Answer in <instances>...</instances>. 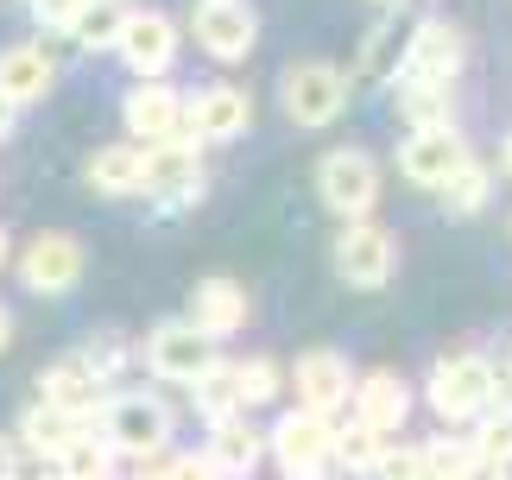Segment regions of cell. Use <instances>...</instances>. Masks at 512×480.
I'll list each match as a JSON object with an SVG mask.
<instances>
[{
	"label": "cell",
	"instance_id": "cell-1",
	"mask_svg": "<svg viewBox=\"0 0 512 480\" xmlns=\"http://www.w3.org/2000/svg\"><path fill=\"white\" fill-rule=\"evenodd\" d=\"M494 367L481 354H456V360H437L430 373V405H437L443 424H462V417H481L487 398H494Z\"/></svg>",
	"mask_w": 512,
	"mask_h": 480
},
{
	"label": "cell",
	"instance_id": "cell-2",
	"mask_svg": "<svg viewBox=\"0 0 512 480\" xmlns=\"http://www.w3.org/2000/svg\"><path fill=\"white\" fill-rule=\"evenodd\" d=\"M317 190H323V203L336 209V215L367 222V209L380 203V165H373L367 152L342 146V152H329L323 165H317Z\"/></svg>",
	"mask_w": 512,
	"mask_h": 480
},
{
	"label": "cell",
	"instance_id": "cell-3",
	"mask_svg": "<svg viewBox=\"0 0 512 480\" xmlns=\"http://www.w3.org/2000/svg\"><path fill=\"white\" fill-rule=\"evenodd\" d=\"M348 108V76L336 64H291L285 70V114L298 127H329Z\"/></svg>",
	"mask_w": 512,
	"mask_h": 480
},
{
	"label": "cell",
	"instance_id": "cell-4",
	"mask_svg": "<svg viewBox=\"0 0 512 480\" xmlns=\"http://www.w3.org/2000/svg\"><path fill=\"white\" fill-rule=\"evenodd\" d=\"M266 443H272V455H279V468L291 480H317L329 462H336V430H329L323 417H304V411L279 417V430H272Z\"/></svg>",
	"mask_w": 512,
	"mask_h": 480
},
{
	"label": "cell",
	"instance_id": "cell-5",
	"mask_svg": "<svg viewBox=\"0 0 512 480\" xmlns=\"http://www.w3.org/2000/svg\"><path fill=\"white\" fill-rule=\"evenodd\" d=\"M171 443V411L146 392H127L108 405V449L114 455H159Z\"/></svg>",
	"mask_w": 512,
	"mask_h": 480
},
{
	"label": "cell",
	"instance_id": "cell-6",
	"mask_svg": "<svg viewBox=\"0 0 512 480\" xmlns=\"http://www.w3.org/2000/svg\"><path fill=\"white\" fill-rule=\"evenodd\" d=\"M392 266H399V247H392V234L386 228H373V222H348L342 240H336V272L348 278L354 291H380Z\"/></svg>",
	"mask_w": 512,
	"mask_h": 480
},
{
	"label": "cell",
	"instance_id": "cell-7",
	"mask_svg": "<svg viewBox=\"0 0 512 480\" xmlns=\"http://www.w3.org/2000/svg\"><path fill=\"white\" fill-rule=\"evenodd\" d=\"M114 367V354H64L57 367H45L38 392H45L51 411H76V417H95V398H102V373Z\"/></svg>",
	"mask_w": 512,
	"mask_h": 480
},
{
	"label": "cell",
	"instance_id": "cell-8",
	"mask_svg": "<svg viewBox=\"0 0 512 480\" xmlns=\"http://www.w3.org/2000/svg\"><path fill=\"white\" fill-rule=\"evenodd\" d=\"M196 38H203L209 57L241 64L253 51V38H260V19H253L247 0H196Z\"/></svg>",
	"mask_w": 512,
	"mask_h": 480
},
{
	"label": "cell",
	"instance_id": "cell-9",
	"mask_svg": "<svg viewBox=\"0 0 512 480\" xmlns=\"http://www.w3.org/2000/svg\"><path fill=\"white\" fill-rule=\"evenodd\" d=\"M114 51L127 57V70L140 76V83H159V76L171 70V57H177V26L165 13H127Z\"/></svg>",
	"mask_w": 512,
	"mask_h": 480
},
{
	"label": "cell",
	"instance_id": "cell-10",
	"mask_svg": "<svg viewBox=\"0 0 512 480\" xmlns=\"http://www.w3.org/2000/svg\"><path fill=\"white\" fill-rule=\"evenodd\" d=\"M348 398H354V379H348V360L342 354H329V348H310L298 360V411L304 417H336L348 411Z\"/></svg>",
	"mask_w": 512,
	"mask_h": 480
},
{
	"label": "cell",
	"instance_id": "cell-11",
	"mask_svg": "<svg viewBox=\"0 0 512 480\" xmlns=\"http://www.w3.org/2000/svg\"><path fill=\"white\" fill-rule=\"evenodd\" d=\"M146 360L159 379H177V386H196L209 367H215V342H203L190 323H159L146 342Z\"/></svg>",
	"mask_w": 512,
	"mask_h": 480
},
{
	"label": "cell",
	"instance_id": "cell-12",
	"mask_svg": "<svg viewBox=\"0 0 512 480\" xmlns=\"http://www.w3.org/2000/svg\"><path fill=\"white\" fill-rule=\"evenodd\" d=\"M19 278H26V291L64 297L83 278V240L76 234H38L26 247V259H19Z\"/></svg>",
	"mask_w": 512,
	"mask_h": 480
},
{
	"label": "cell",
	"instance_id": "cell-13",
	"mask_svg": "<svg viewBox=\"0 0 512 480\" xmlns=\"http://www.w3.org/2000/svg\"><path fill=\"white\" fill-rule=\"evenodd\" d=\"M456 70H462V32L443 26V19H424V26L411 32L405 57H399V76L405 83H449Z\"/></svg>",
	"mask_w": 512,
	"mask_h": 480
},
{
	"label": "cell",
	"instance_id": "cell-14",
	"mask_svg": "<svg viewBox=\"0 0 512 480\" xmlns=\"http://www.w3.org/2000/svg\"><path fill=\"white\" fill-rule=\"evenodd\" d=\"M121 120H127V133H133V146H171L177 133H184V102H177V89L165 83H140V89H127V102H121Z\"/></svg>",
	"mask_w": 512,
	"mask_h": 480
},
{
	"label": "cell",
	"instance_id": "cell-15",
	"mask_svg": "<svg viewBox=\"0 0 512 480\" xmlns=\"http://www.w3.org/2000/svg\"><path fill=\"white\" fill-rule=\"evenodd\" d=\"M462 158H468V146L456 139V127H418V133H411L405 146H399V171L411 177V184L437 190L443 177L462 165Z\"/></svg>",
	"mask_w": 512,
	"mask_h": 480
},
{
	"label": "cell",
	"instance_id": "cell-16",
	"mask_svg": "<svg viewBox=\"0 0 512 480\" xmlns=\"http://www.w3.org/2000/svg\"><path fill=\"white\" fill-rule=\"evenodd\" d=\"M247 120H253V102H247V89H234V83H209L184 108V127L196 139H241Z\"/></svg>",
	"mask_w": 512,
	"mask_h": 480
},
{
	"label": "cell",
	"instance_id": "cell-17",
	"mask_svg": "<svg viewBox=\"0 0 512 480\" xmlns=\"http://www.w3.org/2000/svg\"><path fill=\"white\" fill-rule=\"evenodd\" d=\"M184 323L203 335V342L247 329V291L234 285V278H203V285L190 291V316H184Z\"/></svg>",
	"mask_w": 512,
	"mask_h": 480
},
{
	"label": "cell",
	"instance_id": "cell-18",
	"mask_svg": "<svg viewBox=\"0 0 512 480\" xmlns=\"http://www.w3.org/2000/svg\"><path fill=\"white\" fill-rule=\"evenodd\" d=\"M146 190H152V196H171V203H190V196H203V158H196L190 139L146 146Z\"/></svg>",
	"mask_w": 512,
	"mask_h": 480
},
{
	"label": "cell",
	"instance_id": "cell-19",
	"mask_svg": "<svg viewBox=\"0 0 512 480\" xmlns=\"http://www.w3.org/2000/svg\"><path fill=\"white\" fill-rule=\"evenodd\" d=\"M51 83H57V64H51L45 45H13V51H0V102H7V108L45 102Z\"/></svg>",
	"mask_w": 512,
	"mask_h": 480
},
{
	"label": "cell",
	"instance_id": "cell-20",
	"mask_svg": "<svg viewBox=\"0 0 512 480\" xmlns=\"http://www.w3.org/2000/svg\"><path fill=\"white\" fill-rule=\"evenodd\" d=\"M354 424L373 430V436H386V430H399L405 424V411H411V392H405V379L399 373H367L361 386H354Z\"/></svg>",
	"mask_w": 512,
	"mask_h": 480
},
{
	"label": "cell",
	"instance_id": "cell-21",
	"mask_svg": "<svg viewBox=\"0 0 512 480\" xmlns=\"http://www.w3.org/2000/svg\"><path fill=\"white\" fill-rule=\"evenodd\" d=\"M260 449H266V436H260V430H247L241 417H228V424H215L209 449H203V462H209L215 474H234V480H247L253 468H260Z\"/></svg>",
	"mask_w": 512,
	"mask_h": 480
},
{
	"label": "cell",
	"instance_id": "cell-22",
	"mask_svg": "<svg viewBox=\"0 0 512 480\" xmlns=\"http://www.w3.org/2000/svg\"><path fill=\"white\" fill-rule=\"evenodd\" d=\"M89 184L102 196H133L146 190V146H133V139H121V146H102L89 158Z\"/></svg>",
	"mask_w": 512,
	"mask_h": 480
},
{
	"label": "cell",
	"instance_id": "cell-23",
	"mask_svg": "<svg viewBox=\"0 0 512 480\" xmlns=\"http://www.w3.org/2000/svg\"><path fill=\"white\" fill-rule=\"evenodd\" d=\"M83 430H89V417H76V411H51V405H32V411H26V424H19V436H26L38 455H64Z\"/></svg>",
	"mask_w": 512,
	"mask_h": 480
},
{
	"label": "cell",
	"instance_id": "cell-24",
	"mask_svg": "<svg viewBox=\"0 0 512 480\" xmlns=\"http://www.w3.org/2000/svg\"><path fill=\"white\" fill-rule=\"evenodd\" d=\"M121 26H127V7H121V0H83L76 19H70V38H76V45H89V51H102V45L121 38Z\"/></svg>",
	"mask_w": 512,
	"mask_h": 480
},
{
	"label": "cell",
	"instance_id": "cell-25",
	"mask_svg": "<svg viewBox=\"0 0 512 480\" xmlns=\"http://www.w3.org/2000/svg\"><path fill=\"white\" fill-rule=\"evenodd\" d=\"M399 114L411 120V133L418 127H456V120H449V83H405Z\"/></svg>",
	"mask_w": 512,
	"mask_h": 480
},
{
	"label": "cell",
	"instance_id": "cell-26",
	"mask_svg": "<svg viewBox=\"0 0 512 480\" xmlns=\"http://www.w3.org/2000/svg\"><path fill=\"white\" fill-rule=\"evenodd\" d=\"M437 190H443V209H449V215H475V209L487 203V165H475V158H462V165L449 171Z\"/></svg>",
	"mask_w": 512,
	"mask_h": 480
},
{
	"label": "cell",
	"instance_id": "cell-27",
	"mask_svg": "<svg viewBox=\"0 0 512 480\" xmlns=\"http://www.w3.org/2000/svg\"><path fill=\"white\" fill-rule=\"evenodd\" d=\"M196 411H203L209 424H228V417L241 411V398H234V367H222V360H215V367L196 379Z\"/></svg>",
	"mask_w": 512,
	"mask_h": 480
},
{
	"label": "cell",
	"instance_id": "cell-28",
	"mask_svg": "<svg viewBox=\"0 0 512 480\" xmlns=\"http://www.w3.org/2000/svg\"><path fill=\"white\" fill-rule=\"evenodd\" d=\"M57 462H64V480H108V468H114V449L108 443H95V436L83 430L76 436V443L57 455Z\"/></svg>",
	"mask_w": 512,
	"mask_h": 480
},
{
	"label": "cell",
	"instance_id": "cell-29",
	"mask_svg": "<svg viewBox=\"0 0 512 480\" xmlns=\"http://www.w3.org/2000/svg\"><path fill=\"white\" fill-rule=\"evenodd\" d=\"M380 455H386V443H380L373 430H361V424L336 430V462H342L348 474H373V468H380Z\"/></svg>",
	"mask_w": 512,
	"mask_h": 480
},
{
	"label": "cell",
	"instance_id": "cell-30",
	"mask_svg": "<svg viewBox=\"0 0 512 480\" xmlns=\"http://www.w3.org/2000/svg\"><path fill=\"white\" fill-rule=\"evenodd\" d=\"M234 398H241V405H266V398H279V367H272V360H241V367H234Z\"/></svg>",
	"mask_w": 512,
	"mask_h": 480
},
{
	"label": "cell",
	"instance_id": "cell-31",
	"mask_svg": "<svg viewBox=\"0 0 512 480\" xmlns=\"http://www.w3.org/2000/svg\"><path fill=\"white\" fill-rule=\"evenodd\" d=\"M468 455H481V462L506 468V462H512V417H487V424L475 430V443H468Z\"/></svg>",
	"mask_w": 512,
	"mask_h": 480
},
{
	"label": "cell",
	"instance_id": "cell-32",
	"mask_svg": "<svg viewBox=\"0 0 512 480\" xmlns=\"http://www.w3.org/2000/svg\"><path fill=\"white\" fill-rule=\"evenodd\" d=\"M373 474H380V480H437V468H430L424 449H386Z\"/></svg>",
	"mask_w": 512,
	"mask_h": 480
},
{
	"label": "cell",
	"instance_id": "cell-33",
	"mask_svg": "<svg viewBox=\"0 0 512 480\" xmlns=\"http://www.w3.org/2000/svg\"><path fill=\"white\" fill-rule=\"evenodd\" d=\"M386 64H392V26H373V32H367V70L380 76Z\"/></svg>",
	"mask_w": 512,
	"mask_h": 480
},
{
	"label": "cell",
	"instance_id": "cell-34",
	"mask_svg": "<svg viewBox=\"0 0 512 480\" xmlns=\"http://www.w3.org/2000/svg\"><path fill=\"white\" fill-rule=\"evenodd\" d=\"M76 7H83V0H32V13L45 19V26H70Z\"/></svg>",
	"mask_w": 512,
	"mask_h": 480
},
{
	"label": "cell",
	"instance_id": "cell-35",
	"mask_svg": "<svg viewBox=\"0 0 512 480\" xmlns=\"http://www.w3.org/2000/svg\"><path fill=\"white\" fill-rule=\"evenodd\" d=\"M165 480H215V468L203 462V455H184V462H171Z\"/></svg>",
	"mask_w": 512,
	"mask_h": 480
},
{
	"label": "cell",
	"instance_id": "cell-36",
	"mask_svg": "<svg viewBox=\"0 0 512 480\" xmlns=\"http://www.w3.org/2000/svg\"><path fill=\"white\" fill-rule=\"evenodd\" d=\"M13 468H19V455H13L7 436H0V480H13Z\"/></svg>",
	"mask_w": 512,
	"mask_h": 480
},
{
	"label": "cell",
	"instance_id": "cell-37",
	"mask_svg": "<svg viewBox=\"0 0 512 480\" xmlns=\"http://www.w3.org/2000/svg\"><path fill=\"white\" fill-rule=\"evenodd\" d=\"M7 335H13V316H7V310H0V348H7Z\"/></svg>",
	"mask_w": 512,
	"mask_h": 480
},
{
	"label": "cell",
	"instance_id": "cell-38",
	"mask_svg": "<svg viewBox=\"0 0 512 480\" xmlns=\"http://www.w3.org/2000/svg\"><path fill=\"white\" fill-rule=\"evenodd\" d=\"M7 127H13V108H7V102H0V133H7Z\"/></svg>",
	"mask_w": 512,
	"mask_h": 480
},
{
	"label": "cell",
	"instance_id": "cell-39",
	"mask_svg": "<svg viewBox=\"0 0 512 480\" xmlns=\"http://www.w3.org/2000/svg\"><path fill=\"white\" fill-rule=\"evenodd\" d=\"M506 171H512V139H506Z\"/></svg>",
	"mask_w": 512,
	"mask_h": 480
},
{
	"label": "cell",
	"instance_id": "cell-40",
	"mask_svg": "<svg viewBox=\"0 0 512 480\" xmlns=\"http://www.w3.org/2000/svg\"><path fill=\"white\" fill-rule=\"evenodd\" d=\"M0 259H7V234H0Z\"/></svg>",
	"mask_w": 512,
	"mask_h": 480
},
{
	"label": "cell",
	"instance_id": "cell-41",
	"mask_svg": "<svg viewBox=\"0 0 512 480\" xmlns=\"http://www.w3.org/2000/svg\"><path fill=\"white\" fill-rule=\"evenodd\" d=\"M140 480H165V474H140Z\"/></svg>",
	"mask_w": 512,
	"mask_h": 480
},
{
	"label": "cell",
	"instance_id": "cell-42",
	"mask_svg": "<svg viewBox=\"0 0 512 480\" xmlns=\"http://www.w3.org/2000/svg\"><path fill=\"white\" fill-rule=\"evenodd\" d=\"M51 480H64V474H51Z\"/></svg>",
	"mask_w": 512,
	"mask_h": 480
}]
</instances>
